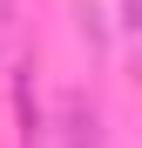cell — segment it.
Segmentation results:
<instances>
[{"label": "cell", "mask_w": 142, "mask_h": 148, "mask_svg": "<svg viewBox=\"0 0 142 148\" xmlns=\"http://www.w3.org/2000/svg\"><path fill=\"white\" fill-rule=\"evenodd\" d=\"M54 148H102V114H95V101L75 88L61 94V128H54Z\"/></svg>", "instance_id": "cell-1"}]
</instances>
